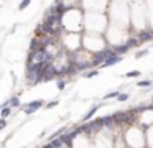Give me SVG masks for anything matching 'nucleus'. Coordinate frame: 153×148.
<instances>
[{
    "label": "nucleus",
    "instance_id": "f257e3e1",
    "mask_svg": "<svg viewBox=\"0 0 153 148\" xmlns=\"http://www.w3.org/2000/svg\"><path fill=\"white\" fill-rule=\"evenodd\" d=\"M114 123L122 125V123H132L133 122V112H117L112 115Z\"/></svg>",
    "mask_w": 153,
    "mask_h": 148
},
{
    "label": "nucleus",
    "instance_id": "f03ea898",
    "mask_svg": "<svg viewBox=\"0 0 153 148\" xmlns=\"http://www.w3.org/2000/svg\"><path fill=\"white\" fill-rule=\"evenodd\" d=\"M31 61L35 62H45V61H51V54L46 53L45 48H38L36 51H31V56H30Z\"/></svg>",
    "mask_w": 153,
    "mask_h": 148
},
{
    "label": "nucleus",
    "instance_id": "7ed1b4c3",
    "mask_svg": "<svg viewBox=\"0 0 153 148\" xmlns=\"http://www.w3.org/2000/svg\"><path fill=\"white\" fill-rule=\"evenodd\" d=\"M109 54H112V49H109V48L102 49L100 53H97V54L94 56V59H92V62H91V64H92V66H99V64H102L104 59H105V56H109Z\"/></svg>",
    "mask_w": 153,
    "mask_h": 148
},
{
    "label": "nucleus",
    "instance_id": "20e7f679",
    "mask_svg": "<svg viewBox=\"0 0 153 148\" xmlns=\"http://www.w3.org/2000/svg\"><path fill=\"white\" fill-rule=\"evenodd\" d=\"M41 105H43V100H35V102H30L28 105H25L23 107V110L27 112V114H33L36 109H40Z\"/></svg>",
    "mask_w": 153,
    "mask_h": 148
},
{
    "label": "nucleus",
    "instance_id": "39448f33",
    "mask_svg": "<svg viewBox=\"0 0 153 148\" xmlns=\"http://www.w3.org/2000/svg\"><path fill=\"white\" fill-rule=\"evenodd\" d=\"M120 59H122V58H120L119 53H117V54H114V53H112V54L105 56V59H104L102 64H104V66H112V64H115V62H119Z\"/></svg>",
    "mask_w": 153,
    "mask_h": 148
},
{
    "label": "nucleus",
    "instance_id": "423d86ee",
    "mask_svg": "<svg viewBox=\"0 0 153 148\" xmlns=\"http://www.w3.org/2000/svg\"><path fill=\"white\" fill-rule=\"evenodd\" d=\"M76 133H79V132H77V128H76V130H73L71 133H66V135H63V137H61V140H63V143H64V145H69V147H71V145H73V138L76 137Z\"/></svg>",
    "mask_w": 153,
    "mask_h": 148
},
{
    "label": "nucleus",
    "instance_id": "0eeeda50",
    "mask_svg": "<svg viewBox=\"0 0 153 148\" xmlns=\"http://www.w3.org/2000/svg\"><path fill=\"white\" fill-rule=\"evenodd\" d=\"M102 120V127H114V118H112V115H107V117H102L100 118Z\"/></svg>",
    "mask_w": 153,
    "mask_h": 148
},
{
    "label": "nucleus",
    "instance_id": "6e6552de",
    "mask_svg": "<svg viewBox=\"0 0 153 148\" xmlns=\"http://www.w3.org/2000/svg\"><path fill=\"white\" fill-rule=\"evenodd\" d=\"M74 66H76V69H87L89 66H92V64H91L89 61H79V59H77Z\"/></svg>",
    "mask_w": 153,
    "mask_h": 148
},
{
    "label": "nucleus",
    "instance_id": "1a4fd4ad",
    "mask_svg": "<svg viewBox=\"0 0 153 148\" xmlns=\"http://www.w3.org/2000/svg\"><path fill=\"white\" fill-rule=\"evenodd\" d=\"M38 48H41L40 38H35V39H31V46H30V49H31V51H36Z\"/></svg>",
    "mask_w": 153,
    "mask_h": 148
},
{
    "label": "nucleus",
    "instance_id": "9d476101",
    "mask_svg": "<svg viewBox=\"0 0 153 148\" xmlns=\"http://www.w3.org/2000/svg\"><path fill=\"white\" fill-rule=\"evenodd\" d=\"M150 38H152V33H148V31H142L138 35V41H146Z\"/></svg>",
    "mask_w": 153,
    "mask_h": 148
},
{
    "label": "nucleus",
    "instance_id": "9b49d317",
    "mask_svg": "<svg viewBox=\"0 0 153 148\" xmlns=\"http://www.w3.org/2000/svg\"><path fill=\"white\" fill-rule=\"evenodd\" d=\"M127 49H128V46H127V45L117 46V48H115V53H119V54H123V53H127Z\"/></svg>",
    "mask_w": 153,
    "mask_h": 148
},
{
    "label": "nucleus",
    "instance_id": "f8f14e48",
    "mask_svg": "<svg viewBox=\"0 0 153 148\" xmlns=\"http://www.w3.org/2000/svg\"><path fill=\"white\" fill-rule=\"evenodd\" d=\"M96 112H97V107H92V109H91V110L86 114V117H84V120H89V118L92 117V115L96 114Z\"/></svg>",
    "mask_w": 153,
    "mask_h": 148
},
{
    "label": "nucleus",
    "instance_id": "ddd939ff",
    "mask_svg": "<svg viewBox=\"0 0 153 148\" xmlns=\"http://www.w3.org/2000/svg\"><path fill=\"white\" fill-rule=\"evenodd\" d=\"M137 45H138V39H135V38H132V39H128V41H127V46H128V48L137 46Z\"/></svg>",
    "mask_w": 153,
    "mask_h": 148
},
{
    "label": "nucleus",
    "instance_id": "4468645a",
    "mask_svg": "<svg viewBox=\"0 0 153 148\" xmlns=\"http://www.w3.org/2000/svg\"><path fill=\"white\" fill-rule=\"evenodd\" d=\"M137 86H140V87H150V86H152V81H140Z\"/></svg>",
    "mask_w": 153,
    "mask_h": 148
},
{
    "label": "nucleus",
    "instance_id": "2eb2a0df",
    "mask_svg": "<svg viewBox=\"0 0 153 148\" xmlns=\"http://www.w3.org/2000/svg\"><path fill=\"white\" fill-rule=\"evenodd\" d=\"M30 2H31V0H23V2L20 3V7H18V8H20V10H25L28 5H30Z\"/></svg>",
    "mask_w": 153,
    "mask_h": 148
},
{
    "label": "nucleus",
    "instance_id": "dca6fc26",
    "mask_svg": "<svg viewBox=\"0 0 153 148\" xmlns=\"http://www.w3.org/2000/svg\"><path fill=\"white\" fill-rule=\"evenodd\" d=\"M8 104H10V105H13V107H18V105H20V100H18V97H13L10 102H8Z\"/></svg>",
    "mask_w": 153,
    "mask_h": 148
},
{
    "label": "nucleus",
    "instance_id": "f3484780",
    "mask_svg": "<svg viewBox=\"0 0 153 148\" xmlns=\"http://www.w3.org/2000/svg\"><path fill=\"white\" fill-rule=\"evenodd\" d=\"M0 114H2V117H8V115H10V109L8 107H5V109H2V112H0Z\"/></svg>",
    "mask_w": 153,
    "mask_h": 148
},
{
    "label": "nucleus",
    "instance_id": "a211bd4d",
    "mask_svg": "<svg viewBox=\"0 0 153 148\" xmlns=\"http://www.w3.org/2000/svg\"><path fill=\"white\" fill-rule=\"evenodd\" d=\"M137 76H140V71H130V72H127V77H137Z\"/></svg>",
    "mask_w": 153,
    "mask_h": 148
},
{
    "label": "nucleus",
    "instance_id": "6ab92c4d",
    "mask_svg": "<svg viewBox=\"0 0 153 148\" xmlns=\"http://www.w3.org/2000/svg\"><path fill=\"white\" fill-rule=\"evenodd\" d=\"M117 97H119V100H127V99H128V94H117Z\"/></svg>",
    "mask_w": 153,
    "mask_h": 148
},
{
    "label": "nucleus",
    "instance_id": "aec40b11",
    "mask_svg": "<svg viewBox=\"0 0 153 148\" xmlns=\"http://www.w3.org/2000/svg\"><path fill=\"white\" fill-rule=\"evenodd\" d=\"M146 53H148L146 49H142V51H138V53H137V58H143V56H145Z\"/></svg>",
    "mask_w": 153,
    "mask_h": 148
},
{
    "label": "nucleus",
    "instance_id": "412c9836",
    "mask_svg": "<svg viewBox=\"0 0 153 148\" xmlns=\"http://www.w3.org/2000/svg\"><path fill=\"white\" fill-rule=\"evenodd\" d=\"M64 86H66V84H64V81H58V89H59V91H63Z\"/></svg>",
    "mask_w": 153,
    "mask_h": 148
},
{
    "label": "nucleus",
    "instance_id": "4be33fe9",
    "mask_svg": "<svg viewBox=\"0 0 153 148\" xmlns=\"http://www.w3.org/2000/svg\"><path fill=\"white\" fill-rule=\"evenodd\" d=\"M94 76H97V71H91L86 74V77H94Z\"/></svg>",
    "mask_w": 153,
    "mask_h": 148
},
{
    "label": "nucleus",
    "instance_id": "5701e85b",
    "mask_svg": "<svg viewBox=\"0 0 153 148\" xmlns=\"http://www.w3.org/2000/svg\"><path fill=\"white\" fill-rule=\"evenodd\" d=\"M117 94H119V92H110V94H107V95H105V99H110V97H117Z\"/></svg>",
    "mask_w": 153,
    "mask_h": 148
},
{
    "label": "nucleus",
    "instance_id": "b1692460",
    "mask_svg": "<svg viewBox=\"0 0 153 148\" xmlns=\"http://www.w3.org/2000/svg\"><path fill=\"white\" fill-rule=\"evenodd\" d=\"M5 125H7V122H5V118H0V128H4Z\"/></svg>",
    "mask_w": 153,
    "mask_h": 148
}]
</instances>
